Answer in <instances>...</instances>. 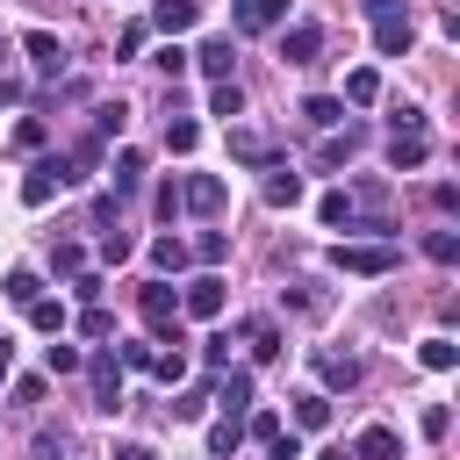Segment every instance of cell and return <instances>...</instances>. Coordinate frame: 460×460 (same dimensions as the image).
Instances as JSON below:
<instances>
[{
  "mask_svg": "<svg viewBox=\"0 0 460 460\" xmlns=\"http://www.w3.org/2000/svg\"><path fill=\"white\" fill-rule=\"evenodd\" d=\"M316 374H323V388H352L359 381V359L352 352H316Z\"/></svg>",
  "mask_w": 460,
  "mask_h": 460,
  "instance_id": "cell-16",
  "label": "cell"
},
{
  "mask_svg": "<svg viewBox=\"0 0 460 460\" xmlns=\"http://www.w3.org/2000/svg\"><path fill=\"white\" fill-rule=\"evenodd\" d=\"M115 460H158L151 446H115Z\"/></svg>",
  "mask_w": 460,
  "mask_h": 460,
  "instance_id": "cell-46",
  "label": "cell"
},
{
  "mask_svg": "<svg viewBox=\"0 0 460 460\" xmlns=\"http://www.w3.org/2000/svg\"><path fill=\"white\" fill-rule=\"evenodd\" d=\"M208 410V388H187V395H172V417H201Z\"/></svg>",
  "mask_w": 460,
  "mask_h": 460,
  "instance_id": "cell-42",
  "label": "cell"
},
{
  "mask_svg": "<svg viewBox=\"0 0 460 460\" xmlns=\"http://www.w3.org/2000/svg\"><path fill=\"white\" fill-rule=\"evenodd\" d=\"M266 453H273V460H302V438H295V431H288V424H280V431H273V438H266Z\"/></svg>",
  "mask_w": 460,
  "mask_h": 460,
  "instance_id": "cell-39",
  "label": "cell"
},
{
  "mask_svg": "<svg viewBox=\"0 0 460 460\" xmlns=\"http://www.w3.org/2000/svg\"><path fill=\"white\" fill-rule=\"evenodd\" d=\"M0 65H7V43H0Z\"/></svg>",
  "mask_w": 460,
  "mask_h": 460,
  "instance_id": "cell-48",
  "label": "cell"
},
{
  "mask_svg": "<svg viewBox=\"0 0 460 460\" xmlns=\"http://www.w3.org/2000/svg\"><path fill=\"white\" fill-rule=\"evenodd\" d=\"M137 309H144V323H151V331H172V338H180V295H172L165 280H158V288H144V295H137Z\"/></svg>",
  "mask_w": 460,
  "mask_h": 460,
  "instance_id": "cell-6",
  "label": "cell"
},
{
  "mask_svg": "<svg viewBox=\"0 0 460 460\" xmlns=\"http://www.w3.org/2000/svg\"><path fill=\"white\" fill-rule=\"evenodd\" d=\"M237 446H244V417H216V424H208V453H216V460H230Z\"/></svg>",
  "mask_w": 460,
  "mask_h": 460,
  "instance_id": "cell-22",
  "label": "cell"
},
{
  "mask_svg": "<svg viewBox=\"0 0 460 460\" xmlns=\"http://www.w3.org/2000/svg\"><path fill=\"white\" fill-rule=\"evenodd\" d=\"M244 338H252V359H273V352H280V331H273L266 316H252V323H244Z\"/></svg>",
  "mask_w": 460,
  "mask_h": 460,
  "instance_id": "cell-27",
  "label": "cell"
},
{
  "mask_svg": "<svg viewBox=\"0 0 460 460\" xmlns=\"http://www.w3.org/2000/svg\"><path fill=\"white\" fill-rule=\"evenodd\" d=\"M115 331V316L101 309V302H86V316H79V338H108Z\"/></svg>",
  "mask_w": 460,
  "mask_h": 460,
  "instance_id": "cell-36",
  "label": "cell"
},
{
  "mask_svg": "<svg viewBox=\"0 0 460 460\" xmlns=\"http://www.w3.org/2000/svg\"><path fill=\"white\" fill-rule=\"evenodd\" d=\"M295 424H302V431H323V424H331V395H323V388H302V395H295Z\"/></svg>",
  "mask_w": 460,
  "mask_h": 460,
  "instance_id": "cell-17",
  "label": "cell"
},
{
  "mask_svg": "<svg viewBox=\"0 0 460 460\" xmlns=\"http://www.w3.org/2000/svg\"><path fill=\"white\" fill-rule=\"evenodd\" d=\"M151 374H158V381H165V388H172V381H180V374H187V352H180V345H172V352H158V359H151Z\"/></svg>",
  "mask_w": 460,
  "mask_h": 460,
  "instance_id": "cell-37",
  "label": "cell"
},
{
  "mask_svg": "<svg viewBox=\"0 0 460 460\" xmlns=\"http://www.w3.org/2000/svg\"><path fill=\"white\" fill-rule=\"evenodd\" d=\"M50 273H65V280L86 273V252H79V244H58V252H50Z\"/></svg>",
  "mask_w": 460,
  "mask_h": 460,
  "instance_id": "cell-35",
  "label": "cell"
},
{
  "mask_svg": "<svg viewBox=\"0 0 460 460\" xmlns=\"http://www.w3.org/2000/svg\"><path fill=\"white\" fill-rule=\"evenodd\" d=\"M65 453V431H36V460H58Z\"/></svg>",
  "mask_w": 460,
  "mask_h": 460,
  "instance_id": "cell-45",
  "label": "cell"
},
{
  "mask_svg": "<svg viewBox=\"0 0 460 460\" xmlns=\"http://www.w3.org/2000/svg\"><path fill=\"white\" fill-rule=\"evenodd\" d=\"M29 323H36V331H65V302L36 295V302H29Z\"/></svg>",
  "mask_w": 460,
  "mask_h": 460,
  "instance_id": "cell-32",
  "label": "cell"
},
{
  "mask_svg": "<svg viewBox=\"0 0 460 460\" xmlns=\"http://www.w3.org/2000/svg\"><path fill=\"white\" fill-rule=\"evenodd\" d=\"M129 252H137V237H129V230H108V237H101V266H122Z\"/></svg>",
  "mask_w": 460,
  "mask_h": 460,
  "instance_id": "cell-33",
  "label": "cell"
},
{
  "mask_svg": "<svg viewBox=\"0 0 460 460\" xmlns=\"http://www.w3.org/2000/svg\"><path fill=\"white\" fill-rule=\"evenodd\" d=\"M22 50L36 58V72H43V79H58V72H65V43H58L50 29H29V36H22Z\"/></svg>",
  "mask_w": 460,
  "mask_h": 460,
  "instance_id": "cell-11",
  "label": "cell"
},
{
  "mask_svg": "<svg viewBox=\"0 0 460 460\" xmlns=\"http://www.w3.org/2000/svg\"><path fill=\"white\" fill-rule=\"evenodd\" d=\"M316 216H323L331 230H359V201H352V187H331V194L316 201Z\"/></svg>",
  "mask_w": 460,
  "mask_h": 460,
  "instance_id": "cell-14",
  "label": "cell"
},
{
  "mask_svg": "<svg viewBox=\"0 0 460 460\" xmlns=\"http://www.w3.org/2000/svg\"><path fill=\"white\" fill-rule=\"evenodd\" d=\"M230 158H237V165H280V144H273L266 129H237V122H230Z\"/></svg>",
  "mask_w": 460,
  "mask_h": 460,
  "instance_id": "cell-5",
  "label": "cell"
},
{
  "mask_svg": "<svg viewBox=\"0 0 460 460\" xmlns=\"http://www.w3.org/2000/svg\"><path fill=\"white\" fill-rule=\"evenodd\" d=\"M7 367H14V345H7V338H0V381H7Z\"/></svg>",
  "mask_w": 460,
  "mask_h": 460,
  "instance_id": "cell-47",
  "label": "cell"
},
{
  "mask_svg": "<svg viewBox=\"0 0 460 460\" xmlns=\"http://www.w3.org/2000/svg\"><path fill=\"white\" fill-rule=\"evenodd\" d=\"M180 309H187V316H201V323H208V316H223V280H216V273L187 280V288H180Z\"/></svg>",
  "mask_w": 460,
  "mask_h": 460,
  "instance_id": "cell-8",
  "label": "cell"
},
{
  "mask_svg": "<svg viewBox=\"0 0 460 460\" xmlns=\"http://www.w3.org/2000/svg\"><path fill=\"white\" fill-rule=\"evenodd\" d=\"M165 144H172V151H194L201 129H194V122H165Z\"/></svg>",
  "mask_w": 460,
  "mask_h": 460,
  "instance_id": "cell-41",
  "label": "cell"
},
{
  "mask_svg": "<svg viewBox=\"0 0 460 460\" xmlns=\"http://www.w3.org/2000/svg\"><path fill=\"white\" fill-rule=\"evenodd\" d=\"M367 14H374V50H381V58H402L410 36H417V29H410V7H402V0H367Z\"/></svg>",
  "mask_w": 460,
  "mask_h": 460,
  "instance_id": "cell-1",
  "label": "cell"
},
{
  "mask_svg": "<svg viewBox=\"0 0 460 460\" xmlns=\"http://www.w3.org/2000/svg\"><path fill=\"white\" fill-rule=\"evenodd\" d=\"M43 144V122H14V151H36Z\"/></svg>",
  "mask_w": 460,
  "mask_h": 460,
  "instance_id": "cell-43",
  "label": "cell"
},
{
  "mask_svg": "<svg viewBox=\"0 0 460 460\" xmlns=\"http://www.w3.org/2000/svg\"><path fill=\"white\" fill-rule=\"evenodd\" d=\"M36 295H43V280H36L29 266H14V273H7V302H22V309H29Z\"/></svg>",
  "mask_w": 460,
  "mask_h": 460,
  "instance_id": "cell-31",
  "label": "cell"
},
{
  "mask_svg": "<svg viewBox=\"0 0 460 460\" xmlns=\"http://www.w3.org/2000/svg\"><path fill=\"white\" fill-rule=\"evenodd\" d=\"M316 50H323V29L316 22H288L280 29V58L288 65H316Z\"/></svg>",
  "mask_w": 460,
  "mask_h": 460,
  "instance_id": "cell-7",
  "label": "cell"
},
{
  "mask_svg": "<svg viewBox=\"0 0 460 460\" xmlns=\"http://www.w3.org/2000/svg\"><path fill=\"white\" fill-rule=\"evenodd\" d=\"M208 115H223V122L244 115V86L237 79H208Z\"/></svg>",
  "mask_w": 460,
  "mask_h": 460,
  "instance_id": "cell-20",
  "label": "cell"
},
{
  "mask_svg": "<svg viewBox=\"0 0 460 460\" xmlns=\"http://www.w3.org/2000/svg\"><path fill=\"white\" fill-rule=\"evenodd\" d=\"M417 424H424V438H446V431H453V410H446V402H424Z\"/></svg>",
  "mask_w": 460,
  "mask_h": 460,
  "instance_id": "cell-38",
  "label": "cell"
},
{
  "mask_svg": "<svg viewBox=\"0 0 460 460\" xmlns=\"http://www.w3.org/2000/svg\"><path fill=\"white\" fill-rule=\"evenodd\" d=\"M395 244L381 237V244H338V273H359V280H374V273H395Z\"/></svg>",
  "mask_w": 460,
  "mask_h": 460,
  "instance_id": "cell-2",
  "label": "cell"
},
{
  "mask_svg": "<svg viewBox=\"0 0 460 460\" xmlns=\"http://www.w3.org/2000/svg\"><path fill=\"white\" fill-rule=\"evenodd\" d=\"M194 259H201V266H223V259H230V237H223V230H201V237H194Z\"/></svg>",
  "mask_w": 460,
  "mask_h": 460,
  "instance_id": "cell-29",
  "label": "cell"
},
{
  "mask_svg": "<svg viewBox=\"0 0 460 460\" xmlns=\"http://www.w3.org/2000/svg\"><path fill=\"white\" fill-rule=\"evenodd\" d=\"M453 359H460V345H453V338H424V367H431V374H446Z\"/></svg>",
  "mask_w": 460,
  "mask_h": 460,
  "instance_id": "cell-34",
  "label": "cell"
},
{
  "mask_svg": "<svg viewBox=\"0 0 460 460\" xmlns=\"http://www.w3.org/2000/svg\"><path fill=\"white\" fill-rule=\"evenodd\" d=\"M266 201H273V208H295V201H302V180H295L288 165H266Z\"/></svg>",
  "mask_w": 460,
  "mask_h": 460,
  "instance_id": "cell-21",
  "label": "cell"
},
{
  "mask_svg": "<svg viewBox=\"0 0 460 460\" xmlns=\"http://www.w3.org/2000/svg\"><path fill=\"white\" fill-rule=\"evenodd\" d=\"M424 259L453 266V259H460V237H453V230H424Z\"/></svg>",
  "mask_w": 460,
  "mask_h": 460,
  "instance_id": "cell-30",
  "label": "cell"
},
{
  "mask_svg": "<svg viewBox=\"0 0 460 460\" xmlns=\"http://www.w3.org/2000/svg\"><path fill=\"white\" fill-rule=\"evenodd\" d=\"M424 158H431L424 129H395V137H388V165H395V172H410V165H424Z\"/></svg>",
  "mask_w": 460,
  "mask_h": 460,
  "instance_id": "cell-13",
  "label": "cell"
},
{
  "mask_svg": "<svg viewBox=\"0 0 460 460\" xmlns=\"http://www.w3.org/2000/svg\"><path fill=\"white\" fill-rule=\"evenodd\" d=\"M86 381H93V410L115 417V410H122V359H115V352H93V359H86Z\"/></svg>",
  "mask_w": 460,
  "mask_h": 460,
  "instance_id": "cell-3",
  "label": "cell"
},
{
  "mask_svg": "<svg viewBox=\"0 0 460 460\" xmlns=\"http://www.w3.org/2000/svg\"><path fill=\"white\" fill-rule=\"evenodd\" d=\"M345 101H352V108H367V101H381V72H374V65H359V72L345 79Z\"/></svg>",
  "mask_w": 460,
  "mask_h": 460,
  "instance_id": "cell-25",
  "label": "cell"
},
{
  "mask_svg": "<svg viewBox=\"0 0 460 460\" xmlns=\"http://www.w3.org/2000/svg\"><path fill=\"white\" fill-rule=\"evenodd\" d=\"M79 367V345H50V374H72Z\"/></svg>",
  "mask_w": 460,
  "mask_h": 460,
  "instance_id": "cell-44",
  "label": "cell"
},
{
  "mask_svg": "<svg viewBox=\"0 0 460 460\" xmlns=\"http://www.w3.org/2000/svg\"><path fill=\"white\" fill-rule=\"evenodd\" d=\"M187 259H194V252H187L180 237H158V244H151V266H158V273H180Z\"/></svg>",
  "mask_w": 460,
  "mask_h": 460,
  "instance_id": "cell-26",
  "label": "cell"
},
{
  "mask_svg": "<svg viewBox=\"0 0 460 460\" xmlns=\"http://www.w3.org/2000/svg\"><path fill=\"white\" fill-rule=\"evenodd\" d=\"M65 180H72V165H65V158H36V165H29V180H22V201H29V208H43Z\"/></svg>",
  "mask_w": 460,
  "mask_h": 460,
  "instance_id": "cell-4",
  "label": "cell"
},
{
  "mask_svg": "<svg viewBox=\"0 0 460 460\" xmlns=\"http://www.w3.org/2000/svg\"><path fill=\"white\" fill-rule=\"evenodd\" d=\"M180 208H194V216H216V208H223V180H216V172H194V180H180Z\"/></svg>",
  "mask_w": 460,
  "mask_h": 460,
  "instance_id": "cell-9",
  "label": "cell"
},
{
  "mask_svg": "<svg viewBox=\"0 0 460 460\" xmlns=\"http://www.w3.org/2000/svg\"><path fill=\"white\" fill-rule=\"evenodd\" d=\"M302 122H316V129H338V122H345V101H331V93H309V101H302Z\"/></svg>",
  "mask_w": 460,
  "mask_h": 460,
  "instance_id": "cell-23",
  "label": "cell"
},
{
  "mask_svg": "<svg viewBox=\"0 0 460 460\" xmlns=\"http://www.w3.org/2000/svg\"><path fill=\"white\" fill-rule=\"evenodd\" d=\"M216 402H223V417H244V410H252V367H223Z\"/></svg>",
  "mask_w": 460,
  "mask_h": 460,
  "instance_id": "cell-10",
  "label": "cell"
},
{
  "mask_svg": "<svg viewBox=\"0 0 460 460\" xmlns=\"http://www.w3.org/2000/svg\"><path fill=\"white\" fill-rule=\"evenodd\" d=\"M93 137H122V101L115 108H93Z\"/></svg>",
  "mask_w": 460,
  "mask_h": 460,
  "instance_id": "cell-40",
  "label": "cell"
},
{
  "mask_svg": "<svg viewBox=\"0 0 460 460\" xmlns=\"http://www.w3.org/2000/svg\"><path fill=\"white\" fill-rule=\"evenodd\" d=\"M187 58H194L208 79H230V36H208V43H201V50H187Z\"/></svg>",
  "mask_w": 460,
  "mask_h": 460,
  "instance_id": "cell-19",
  "label": "cell"
},
{
  "mask_svg": "<svg viewBox=\"0 0 460 460\" xmlns=\"http://www.w3.org/2000/svg\"><path fill=\"white\" fill-rule=\"evenodd\" d=\"M288 22V0H237V29H273Z\"/></svg>",
  "mask_w": 460,
  "mask_h": 460,
  "instance_id": "cell-18",
  "label": "cell"
},
{
  "mask_svg": "<svg viewBox=\"0 0 460 460\" xmlns=\"http://www.w3.org/2000/svg\"><path fill=\"white\" fill-rule=\"evenodd\" d=\"M144 180V151H115V194H129Z\"/></svg>",
  "mask_w": 460,
  "mask_h": 460,
  "instance_id": "cell-28",
  "label": "cell"
},
{
  "mask_svg": "<svg viewBox=\"0 0 460 460\" xmlns=\"http://www.w3.org/2000/svg\"><path fill=\"white\" fill-rule=\"evenodd\" d=\"M151 22H158L165 36H180V29H194V22H201V0H158V7H151Z\"/></svg>",
  "mask_w": 460,
  "mask_h": 460,
  "instance_id": "cell-15",
  "label": "cell"
},
{
  "mask_svg": "<svg viewBox=\"0 0 460 460\" xmlns=\"http://www.w3.org/2000/svg\"><path fill=\"white\" fill-rule=\"evenodd\" d=\"M352 151H359V122H345V137H331V144L316 151V165H323V172H338V165H345Z\"/></svg>",
  "mask_w": 460,
  "mask_h": 460,
  "instance_id": "cell-24",
  "label": "cell"
},
{
  "mask_svg": "<svg viewBox=\"0 0 460 460\" xmlns=\"http://www.w3.org/2000/svg\"><path fill=\"white\" fill-rule=\"evenodd\" d=\"M352 460H402V438H395L388 424H367V431L352 438Z\"/></svg>",
  "mask_w": 460,
  "mask_h": 460,
  "instance_id": "cell-12",
  "label": "cell"
}]
</instances>
